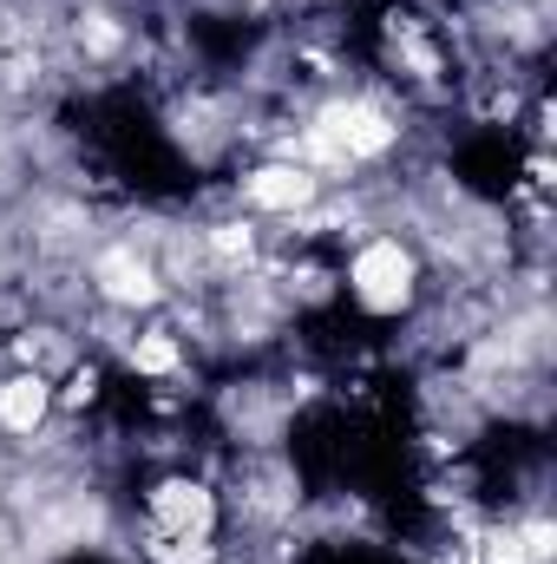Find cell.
Wrapping results in <instances>:
<instances>
[{"mask_svg":"<svg viewBox=\"0 0 557 564\" xmlns=\"http://www.w3.org/2000/svg\"><path fill=\"white\" fill-rule=\"evenodd\" d=\"M341 295L368 322H414L419 302L433 295V263H426L419 237L401 230V224H381V230L354 237L348 257H341Z\"/></svg>","mask_w":557,"mask_h":564,"instance_id":"6da1fadb","label":"cell"},{"mask_svg":"<svg viewBox=\"0 0 557 564\" xmlns=\"http://www.w3.org/2000/svg\"><path fill=\"white\" fill-rule=\"evenodd\" d=\"M302 126L328 144L348 171H374V164H387L407 144V112L387 93H374V86H335V93L308 99Z\"/></svg>","mask_w":557,"mask_h":564,"instance_id":"7a4b0ae2","label":"cell"},{"mask_svg":"<svg viewBox=\"0 0 557 564\" xmlns=\"http://www.w3.org/2000/svg\"><path fill=\"white\" fill-rule=\"evenodd\" d=\"M139 506L144 532H157V539H223V486L197 466L151 473Z\"/></svg>","mask_w":557,"mask_h":564,"instance_id":"3957f363","label":"cell"},{"mask_svg":"<svg viewBox=\"0 0 557 564\" xmlns=\"http://www.w3.org/2000/svg\"><path fill=\"white\" fill-rule=\"evenodd\" d=\"M321 197H328V184H321L308 164L276 158V151H256V158L237 171V184H230V204L250 210L256 224H295V217L315 210Z\"/></svg>","mask_w":557,"mask_h":564,"instance_id":"277c9868","label":"cell"},{"mask_svg":"<svg viewBox=\"0 0 557 564\" xmlns=\"http://www.w3.org/2000/svg\"><path fill=\"white\" fill-rule=\"evenodd\" d=\"M59 421V401H53V375H33V368H0V433L33 446L46 426Z\"/></svg>","mask_w":557,"mask_h":564,"instance_id":"5b68a950","label":"cell"},{"mask_svg":"<svg viewBox=\"0 0 557 564\" xmlns=\"http://www.w3.org/2000/svg\"><path fill=\"white\" fill-rule=\"evenodd\" d=\"M125 375H139V381H151V388H177L184 375H190V341L171 328V322H139L132 328V341L112 355Z\"/></svg>","mask_w":557,"mask_h":564,"instance_id":"8992f818","label":"cell"},{"mask_svg":"<svg viewBox=\"0 0 557 564\" xmlns=\"http://www.w3.org/2000/svg\"><path fill=\"white\" fill-rule=\"evenodd\" d=\"M53 401H59V421H79V414H92V408L106 401V361H99V355H92V361L79 355V361H73V368L53 381Z\"/></svg>","mask_w":557,"mask_h":564,"instance_id":"52a82bcc","label":"cell"},{"mask_svg":"<svg viewBox=\"0 0 557 564\" xmlns=\"http://www.w3.org/2000/svg\"><path fill=\"white\" fill-rule=\"evenodd\" d=\"M512 532H518V545H525V558L532 564H557V525L545 506H525V512H512Z\"/></svg>","mask_w":557,"mask_h":564,"instance_id":"ba28073f","label":"cell"}]
</instances>
